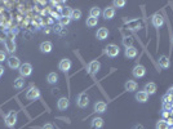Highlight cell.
<instances>
[{
	"instance_id": "1",
	"label": "cell",
	"mask_w": 173,
	"mask_h": 129,
	"mask_svg": "<svg viewBox=\"0 0 173 129\" xmlns=\"http://www.w3.org/2000/svg\"><path fill=\"white\" fill-rule=\"evenodd\" d=\"M76 103H78L79 107H82V109L86 107L89 105V97H88V94H86V93H80V94L78 96Z\"/></svg>"
},
{
	"instance_id": "2",
	"label": "cell",
	"mask_w": 173,
	"mask_h": 129,
	"mask_svg": "<svg viewBox=\"0 0 173 129\" xmlns=\"http://www.w3.org/2000/svg\"><path fill=\"white\" fill-rule=\"evenodd\" d=\"M119 52H120L119 47L115 45V44H109V45L106 47V51H105V53L109 56V57H111V58H114V57H118Z\"/></svg>"
},
{
	"instance_id": "3",
	"label": "cell",
	"mask_w": 173,
	"mask_h": 129,
	"mask_svg": "<svg viewBox=\"0 0 173 129\" xmlns=\"http://www.w3.org/2000/svg\"><path fill=\"white\" fill-rule=\"evenodd\" d=\"M19 74L22 77H27L32 74V66L30 63H22L19 67Z\"/></svg>"
},
{
	"instance_id": "4",
	"label": "cell",
	"mask_w": 173,
	"mask_h": 129,
	"mask_svg": "<svg viewBox=\"0 0 173 129\" xmlns=\"http://www.w3.org/2000/svg\"><path fill=\"white\" fill-rule=\"evenodd\" d=\"M17 123V111H11L8 115L5 116V124L8 127H14Z\"/></svg>"
},
{
	"instance_id": "5",
	"label": "cell",
	"mask_w": 173,
	"mask_h": 129,
	"mask_svg": "<svg viewBox=\"0 0 173 129\" xmlns=\"http://www.w3.org/2000/svg\"><path fill=\"white\" fill-rule=\"evenodd\" d=\"M132 74L134 77H143L146 74V69L142 66V64H136L132 70Z\"/></svg>"
},
{
	"instance_id": "6",
	"label": "cell",
	"mask_w": 173,
	"mask_h": 129,
	"mask_svg": "<svg viewBox=\"0 0 173 129\" xmlns=\"http://www.w3.org/2000/svg\"><path fill=\"white\" fill-rule=\"evenodd\" d=\"M40 97V90L36 87H31L26 92V98L27 99H38Z\"/></svg>"
},
{
	"instance_id": "7",
	"label": "cell",
	"mask_w": 173,
	"mask_h": 129,
	"mask_svg": "<svg viewBox=\"0 0 173 129\" xmlns=\"http://www.w3.org/2000/svg\"><path fill=\"white\" fill-rule=\"evenodd\" d=\"M8 66L11 67V69H13V70H16V69H19L21 67V61L17 58V57H14V56H12V57H9L8 60Z\"/></svg>"
},
{
	"instance_id": "8",
	"label": "cell",
	"mask_w": 173,
	"mask_h": 129,
	"mask_svg": "<svg viewBox=\"0 0 173 129\" xmlns=\"http://www.w3.org/2000/svg\"><path fill=\"white\" fill-rule=\"evenodd\" d=\"M58 67H60V70L62 71V73H67V71L71 69V61H70L69 58L61 60V62H60V64H58Z\"/></svg>"
},
{
	"instance_id": "9",
	"label": "cell",
	"mask_w": 173,
	"mask_h": 129,
	"mask_svg": "<svg viewBox=\"0 0 173 129\" xmlns=\"http://www.w3.org/2000/svg\"><path fill=\"white\" fill-rule=\"evenodd\" d=\"M69 106H70V101H69V98H66V97H61L58 99V102H57V107H58V110H61V111L66 110Z\"/></svg>"
},
{
	"instance_id": "10",
	"label": "cell",
	"mask_w": 173,
	"mask_h": 129,
	"mask_svg": "<svg viewBox=\"0 0 173 129\" xmlns=\"http://www.w3.org/2000/svg\"><path fill=\"white\" fill-rule=\"evenodd\" d=\"M102 16H103L105 19L114 18V16H115V8H112V6H107V8H105V10L102 12Z\"/></svg>"
},
{
	"instance_id": "11",
	"label": "cell",
	"mask_w": 173,
	"mask_h": 129,
	"mask_svg": "<svg viewBox=\"0 0 173 129\" xmlns=\"http://www.w3.org/2000/svg\"><path fill=\"white\" fill-rule=\"evenodd\" d=\"M101 69V63L98 61H92L89 64H88V70L91 74H97L98 70Z\"/></svg>"
},
{
	"instance_id": "12",
	"label": "cell",
	"mask_w": 173,
	"mask_h": 129,
	"mask_svg": "<svg viewBox=\"0 0 173 129\" xmlns=\"http://www.w3.org/2000/svg\"><path fill=\"white\" fill-rule=\"evenodd\" d=\"M136 99L140 103H145V102H147V99H149V94H147L145 90H141V92H138L136 94Z\"/></svg>"
},
{
	"instance_id": "13",
	"label": "cell",
	"mask_w": 173,
	"mask_h": 129,
	"mask_svg": "<svg viewBox=\"0 0 173 129\" xmlns=\"http://www.w3.org/2000/svg\"><path fill=\"white\" fill-rule=\"evenodd\" d=\"M163 23H164V18L160 16V14H155V16L153 17V25H154V27L160 28L163 26Z\"/></svg>"
},
{
	"instance_id": "14",
	"label": "cell",
	"mask_w": 173,
	"mask_h": 129,
	"mask_svg": "<svg viewBox=\"0 0 173 129\" xmlns=\"http://www.w3.org/2000/svg\"><path fill=\"white\" fill-rule=\"evenodd\" d=\"M5 47L8 53H14L16 52V43L13 39H5Z\"/></svg>"
},
{
	"instance_id": "15",
	"label": "cell",
	"mask_w": 173,
	"mask_h": 129,
	"mask_svg": "<svg viewBox=\"0 0 173 129\" xmlns=\"http://www.w3.org/2000/svg\"><path fill=\"white\" fill-rule=\"evenodd\" d=\"M52 43L50 41H43L41 44H40V51L43 53H50L52 52Z\"/></svg>"
},
{
	"instance_id": "16",
	"label": "cell",
	"mask_w": 173,
	"mask_h": 129,
	"mask_svg": "<svg viewBox=\"0 0 173 129\" xmlns=\"http://www.w3.org/2000/svg\"><path fill=\"white\" fill-rule=\"evenodd\" d=\"M143 90H145L149 96L155 94V93H156V84L155 83H147L145 85V89H143Z\"/></svg>"
},
{
	"instance_id": "17",
	"label": "cell",
	"mask_w": 173,
	"mask_h": 129,
	"mask_svg": "<svg viewBox=\"0 0 173 129\" xmlns=\"http://www.w3.org/2000/svg\"><path fill=\"white\" fill-rule=\"evenodd\" d=\"M107 36H109V30H107L106 27H101L97 31V39L105 40V39H107Z\"/></svg>"
},
{
	"instance_id": "18",
	"label": "cell",
	"mask_w": 173,
	"mask_h": 129,
	"mask_svg": "<svg viewBox=\"0 0 173 129\" xmlns=\"http://www.w3.org/2000/svg\"><path fill=\"white\" fill-rule=\"evenodd\" d=\"M159 66L162 69H168L171 66V61L167 56H162L160 58H159Z\"/></svg>"
},
{
	"instance_id": "19",
	"label": "cell",
	"mask_w": 173,
	"mask_h": 129,
	"mask_svg": "<svg viewBox=\"0 0 173 129\" xmlns=\"http://www.w3.org/2000/svg\"><path fill=\"white\" fill-rule=\"evenodd\" d=\"M106 109H107V105H106L103 101H98V102L95 103V110H96L97 112H99V114L105 112Z\"/></svg>"
},
{
	"instance_id": "20",
	"label": "cell",
	"mask_w": 173,
	"mask_h": 129,
	"mask_svg": "<svg viewBox=\"0 0 173 129\" xmlns=\"http://www.w3.org/2000/svg\"><path fill=\"white\" fill-rule=\"evenodd\" d=\"M125 57H128V58H134V57L137 56V49L134 47H129V48H125V52H124Z\"/></svg>"
},
{
	"instance_id": "21",
	"label": "cell",
	"mask_w": 173,
	"mask_h": 129,
	"mask_svg": "<svg viewBox=\"0 0 173 129\" xmlns=\"http://www.w3.org/2000/svg\"><path fill=\"white\" fill-rule=\"evenodd\" d=\"M102 125H103V119L102 118H95L92 120V128L99 129V128H102Z\"/></svg>"
},
{
	"instance_id": "22",
	"label": "cell",
	"mask_w": 173,
	"mask_h": 129,
	"mask_svg": "<svg viewBox=\"0 0 173 129\" xmlns=\"http://www.w3.org/2000/svg\"><path fill=\"white\" fill-rule=\"evenodd\" d=\"M141 26H142L141 21H137V19L129 21V22H128V27H129V30H137V28H140Z\"/></svg>"
},
{
	"instance_id": "23",
	"label": "cell",
	"mask_w": 173,
	"mask_h": 129,
	"mask_svg": "<svg viewBox=\"0 0 173 129\" xmlns=\"http://www.w3.org/2000/svg\"><path fill=\"white\" fill-rule=\"evenodd\" d=\"M137 89V83L134 80H128L125 83V90L128 92H134Z\"/></svg>"
},
{
	"instance_id": "24",
	"label": "cell",
	"mask_w": 173,
	"mask_h": 129,
	"mask_svg": "<svg viewBox=\"0 0 173 129\" xmlns=\"http://www.w3.org/2000/svg\"><path fill=\"white\" fill-rule=\"evenodd\" d=\"M23 87H25V77H22V76L17 77L16 80H14V88H17V89H22Z\"/></svg>"
},
{
	"instance_id": "25",
	"label": "cell",
	"mask_w": 173,
	"mask_h": 129,
	"mask_svg": "<svg viewBox=\"0 0 173 129\" xmlns=\"http://www.w3.org/2000/svg\"><path fill=\"white\" fill-rule=\"evenodd\" d=\"M70 18H71V19H74V21L80 19V18H82V10H80V9H73Z\"/></svg>"
},
{
	"instance_id": "26",
	"label": "cell",
	"mask_w": 173,
	"mask_h": 129,
	"mask_svg": "<svg viewBox=\"0 0 173 129\" xmlns=\"http://www.w3.org/2000/svg\"><path fill=\"white\" fill-rule=\"evenodd\" d=\"M47 80L49 84H56L57 81H58V75H57L56 73H50L47 77Z\"/></svg>"
},
{
	"instance_id": "27",
	"label": "cell",
	"mask_w": 173,
	"mask_h": 129,
	"mask_svg": "<svg viewBox=\"0 0 173 129\" xmlns=\"http://www.w3.org/2000/svg\"><path fill=\"white\" fill-rule=\"evenodd\" d=\"M101 14V9L98 8V6H93V8L91 9L89 12V17H95V18H98Z\"/></svg>"
},
{
	"instance_id": "28",
	"label": "cell",
	"mask_w": 173,
	"mask_h": 129,
	"mask_svg": "<svg viewBox=\"0 0 173 129\" xmlns=\"http://www.w3.org/2000/svg\"><path fill=\"white\" fill-rule=\"evenodd\" d=\"M97 23H98V18H95V17L86 18V26L88 27H95L97 26Z\"/></svg>"
},
{
	"instance_id": "29",
	"label": "cell",
	"mask_w": 173,
	"mask_h": 129,
	"mask_svg": "<svg viewBox=\"0 0 173 129\" xmlns=\"http://www.w3.org/2000/svg\"><path fill=\"white\" fill-rule=\"evenodd\" d=\"M156 129H169V125L167 123V120H159L156 123Z\"/></svg>"
},
{
	"instance_id": "30",
	"label": "cell",
	"mask_w": 173,
	"mask_h": 129,
	"mask_svg": "<svg viewBox=\"0 0 173 129\" xmlns=\"http://www.w3.org/2000/svg\"><path fill=\"white\" fill-rule=\"evenodd\" d=\"M71 12H73V9H70L69 6H63L62 10H61V17H70Z\"/></svg>"
},
{
	"instance_id": "31",
	"label": "cell",
	"mask_w": 173,
	"mask_h": 129,
	"mask_svg": "<svg viewBox=\"0 0 173 129\" xmlns=\"http://www.w3.org/2000/svg\"><path fill=\"white\" fill-rule=\"evenodd\" d=\"M123 44L125 45V48L133 47V39H132L131 36H128V38H124V39H123Z\"/></svg>"
},
{
	"instance_id": "32",
	"label": "cell",
	"mask_w": 173,
	"mask_h": 129,
	"mask_svg": "<svg viewBox=\"0 0 173 129\" xmlns=\"http://www.w3.org/2000/svg\"><path fill=\"white\" fill-rule=\"evenodd\" d=\"M70 21H71L70 17H61L60 18V25L61 26H67L70 23Z\"/></svg>"
},
{
	"instance_id": "33",
	"label": "cell",
	"mask_w": 173,
	"mask_h": 129,
	"mask_svg": "<svg viewBox=\"0 0 173 129\" xmlns=\"http://www.w3.org/2000/svg\"><path fill=\"white\" fill-rule=\"evenodd\" d=\"M162 101H163V102H172V101H173V96L169 94V93H167V94H164V96H163Z\"/></svg>"
},
{
	"instance_id": "34",
	"label": "cell",
	"mask_w": 173,
	"mask_h": 129,
	"mask_svg": "<svg viewBox=\"0 0 173 129\" xmlns=\"http://www.w3.org/2000/svg\"><path fill=\"white\" fill-rule=\"evenodd\" d=\"M114 5L116 6V8H123V6L125 5V2H124V0H115Z\"/></svg>"
},
{
	"instance_id": "35",
	"label": "cell",
	"mask_w": 173,
	"mask_h": 129,
	"mask_svg": "<svg viewBox=\"0 0 173 129\" xmlns=\"http://www.w3.org/2000/svg\"><path fill=\"white\" fill-rule=\"evenodd\" d=\"M163 110L169 112V111L172 110V105H171V102H163Z\"/></svg>"
},
{
	"instance_id": "36",
	"label": "cell",
	"mask_w": 173,
	"mask_h": 129,
	"mask_svg": "<svg viewBox=\"0 0 173 129\" xmlns=\"http://www.w3.org/2000/svg\"><path fill=\"white\" fill-rule=\"evenodd\" d=\"M5 58H6V54H5V52H4V51H0V62H3Z\"/></svg>"
},
{
	"instance_id": "37",
	"label": "cell",
	"mask_w": 173,
	"mask_h": 129,
	"mask_svg": "<svg viewBox=\"0 0 173 129\" xmlns=\"http://www.w3.org/2000/svg\"><path fill=\"white\" fill-rule=\"evenodd\" d=\"M162 115H163V118H164V119H168V118L171 116L168 111H163V114H162ZM164 119H163V120H164Z\"/></svg>"
},
{
	"instance_id": "38",
	"label": "cell",
	"mask_w": 173,
	"mask_h": 129,
	"mask_svg": "<svg viewBox=\"0 0 173 129\" xmlns=\"http://www.w3.org/2000/svg\"><path fill=\"white\" fill-rule=\"evenodd\" d=\"M41 129H53V125L52 124H44Z\"/></svg>"
},
{
	"instance_id": "39",
	"label": "cell",
	"mask_w": 173,
	"mask_h": 129,
	"mask_svg": "<svg viewBox=\"0 0 173 129\" xmlns=\"http://www.w3.org/2000/svg\"><path fill=\"white\" fill-rule=\"evenodd\" d=\"M167 123H168V125H172V127H173V118H172V116H169V118H168Z\"/></svg>"
},
{
	"instance_id": "40",
	"label": "cell",
	"mask_w": 173,
	"mask_h": 129,
	"mask_svg": "<svg viewBox=\"0 0 173 129\" xmlns=\"http://www.w3.org/2000/svg\"><path fill=\"white\" fill-rule=\"evenodd\" d=\"M4 74V67L3 66H0V76H2Z\"/></svg>"
},
{
	"instance_id": "41",
	"label": "cell",
	"mask_w": 173,
	"mask_h": 129,
	"mask_svg": "<svg viewBox=\"0 0 173 129\" xmlns=\"http://www.w3.org/2000/svg\"><path fill=\"white\" fill-rule=\"evenodd\" d=\"M133 129H143V127L142 125H138V127H134Z\"/></svg>"
},
{
	"instance_id": "42",
	"label": "cell",
	"mask_w": 173,
	"mask_h": 129,
	"mask_svg": "<svg viewBox=\"0 0 173 129\" xmlns=\"http://www.w3.org/2000/svg\"><path fill=\"white\" fill-rule=\"evenodd\" d=\"M168 93H169V94H172V96H173V87L169 89V92H168Z\"/></svg>"
},
{
	"instance_id": "43",
	"label": "cell",
	"mask_w": 173,
	"mask_h": 129,
	"mask_svg": "<svg viewBox=\"0 0 173 129\" xmlns=\"http://www.w3.org/2000/svg\"><path fill=\"white\" fill-rule=\"evenodd\" d=\"M171 105H172V110H173V101H172V102H171Z\"/></svg>"
},
{
	"instance_id": "44",
	"label": "cell",
	"mask_w": 173,
	"mask_h": 129,
	"mask_svg": "<svg viewBox=\"0 0 173 129\" xmlns=\"http://www.w3.org/2000/svg\"><path fill=\"white\" fill-rule=\"evenodd\" d=\"M169 129H173V127H171V128H169Z\"/></svg>"
}]
</instances>
